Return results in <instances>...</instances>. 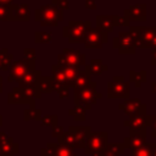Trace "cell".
<instances>
[{"mask_svg": "<svg viewBox=\"0 0 156 156\" xmlns=\"http://www.w3.org/2000/svg\"><path fill=\"white\" fill-rule=\"evenodd\" d=\"M38 20L43 26H56L61 20V11L55 6H45L38 11Z\"/></svg>", "mask_w": 156, "mask_h": 156, "instance_id": "cell-1", "label": "cell"}, {"mask_svg": "<svg viewBox=\"0 0 156 156\" xmlns=\"http://www.w3.org/2000/svg\"><path fill=\"white\" fill-rule=\"evenodd\" d=\"M89 28V22H71L68 27L65 28V35L69 37L71 40L79 41L87 35V29Z\"/></svg>", "mask_w": 156, "mask_h": 156, "instance_id": "cell-2", "label": "cell"}, {"mask_svg": "<svg viewBox=\"0 0 156 156\" xmlns=\"http://www.w3.org/2000/svg\"><path fill=\"white\" fill-rule=\"evenodd\" d=\"M63 60H65V66L67 67H76L78 65H82V60L84 61V56H82L78 51L74 50H66L63 54Z\"/></svg>", "mask_w": 156, "mask_h": 156, "instance_id": "cell-3", "label": "cell"}, {"mask_svg": "<svg viewBox=\"0 0 156 156\" xmlns=\"http://www.w3.org/2000/svg\"><path fill=\"white\" fill-rule=\"evenodd\" d=\"M117 40H119V46L121 51H134V39L133 37L129 35V33H119Z\"/></svg>", "mask_w": 156, "mask_h": 156, "instance_id": "cell-4", "label": "cell"}, {"mask_svg": "<svg viewBox=\"0 0 156 156\" xmlns=\"http://www.w3.org/2000/svg\"><path fill=\"white\" fill-rule=\"evenodd\" d=\"M101 41V33L96 29L90 30V33L87 34V48H99Z\"/></svg>", "mask_w": 156, "mask_h": 156, "instance_id": "cell-5", "label": "cell"}, {"mask_svg": "<svg viewBox=\"0 0 156 156\" xmlns=\"http://www.w3.org/2000/svg\"><path fill=\"white\" fill-rule=\"evenodd\" d=\"M27 65H24V62L22 61H18L13 65L12 69H11V74H10V79H12L13 77L16 79H20V78H23V76L27 73Z\"/></svg>", "mask_w": 156, "mask_h": 156, "instance_id": "cell-6", "label": "cell"}, {"mask_svg": "<svg viewBox=\"0 0 156 156\" xmlns=\"http://www.w3.org/2000/svg\"><path fill=\"white\" fill-rule=\"evenodd\" d=\"M16 15L20 20H28L29 18V12H28V7L24 5H20L16 7Z\"/></svg>", "mask_w": 156, "mask_h": 156, "instance_id": "cell-7", "label": "cell"}, {"mask_svg": "<svg viewBox=\"0 0 156 156\" xmlns=\"http://www.w3.org/2000/svg\"><path fill=\"white\" fill-rule=\"evenodd\" d=\"M101 21H104V24H99V27L100 28H104L105 30H107V32H110L111 29H112V18H110V17H104V18H101V17H99Z\"/></svg>", "mask_w": 156, "mask_h": 156, "instance_id": "cell-8", "label": "cell"}, {"mask_svg": "<svg viewBox=\"0 0 156 156\" xmlns=\"http://www.w3.org/2000/svg\"><path fill=\"white\" fill-rule=\"evenodd\" d=\"M7 15H10L9 9L5 7V4H1V2H0V18H1V20H5V18L7 20V18H9Z\"/></svg>", "mask_w": 156, "mask_h": 156, "instance_id": "cell-9", "label": "cell"}, {"mask_svg": "<svg viewBox=\"0 0 156 156\" xmlns=\"http://www.w3.org/2000/svg\"><path fill=\"white\" fill-rule=\"evenodd\" d=\"M134 156H150V151L147 149H139L134 152Z\"/></svg>", "mask_w": 156, "mask_h": 156, "instance_id": "cell-10", "label": "cell"}, {"mask_svg": "<svg viewBox=\"0 0 156 156\" xmlns=\"http://www.w3.org/2000/svg\"><path fill=\"white\" fill-rule=\"evenodd\" d=\"M2 63H4V56H2L1 54H0V66H1Z\"/></svg>", "mask_w": 156, "mask_h": 156, "instance_id": "cell-11", "label": "cell"}, {"mask_svg": "<svg viewBox=\"0 0 156 156\" xmlns=\"http://www.w3.org/2000/svg\"><path fill=\"white\" fill-rule=\"evenodd\" d=\"M10 1H11V0H0L1 4H6V2H10Z\"/></svg>", "mask_w": 156, "mask_h": 156, "instance_id": "cell-12", "label": "cell"}]
</instances>
